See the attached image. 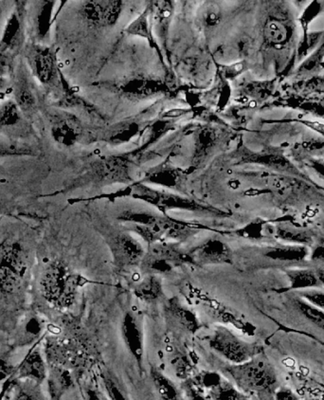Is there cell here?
Here are the masks:
<instances>
[{
    "mask_svg": "<svg viewBox=\"0 0 324 400\" xmlns=\"http://www.w3.org/2000/svg\"><path fill=\"white\" fill-rule=\"evenodd\" d=\"M296 306L306 319L324 330V310L301 300L296 302Z\"/></svg>",
    "mask_w": 324,
    "mask_h": 400,
    "instance_id": "ffe728a7",
    "label": "cell"
},
{
    "mask_svg": "<svg viewBox=\"0 0 324 400\" xmlns=\"http://www.w3.org/2000/svg\"><path fill=\"white\" fill-rule=\"evenodd\" d=\"M279 238L290 242L306 244L311 241V236L303 231L286 230V229H279L277 231Z\"/></svg>",
    "mask_w": 324,
    "mask_h": 400,
    "instance_id": "7402d4cb",
    "label": "cell"
},
{
    "mask_svg": "<svg viewBox=\"0 0 324 400\" xmlns=\"http://www.w3.org/2000/svg\"><path fill=\"white\" fill-rule=\"evenodd\" d=\"M122 220L128 221L135 225L136 233L149 243L151 246L158 243L167 242L169 240L182 241L190 238L197 230V227L187 224L155 218L147 215H127Z\"/></svg>",
    "mask_w": 324,
    "mask_h": 400,
    "instance_id": "3957f363",
    "label": "cell"
},
{
    "mask_svg": "<svg viewBox=\"0 0 324 400\" xmlns=\"http://www.w3.org/2000/svg\"><path fill=\"white\" fill-rule=\"evenodd\" d=\"M299 122L303 123V125H306L311 129L316 131V132L320 133V134L324 135V123L320 122H314V120H301Z\"/></svg>",
    "mask_w": 324,
    "mask_h": 400,
    "instance_id": "4dcf8cb0",
    "label": "cell"
},
{
    "mask_svg": "<svg viewBox=\"0 0 324 400\" xmlns=\"http://www.w3.org/2000/svg\"><path fill=\"white\" fill-rule=\"evenodd\" d=\"M16 400H36L34 396L30 394V392L21 391L19 392L16 397Z\"/></svg>",
    "mask_w": 324,
    "mask_h": 400,
    "instance_id": "d6a6232c",
    "label": "cell"
},
{
    "mask_svg": "<svg viewBox=\"0 0 324 400\" xmlns=\"http://www.w3.org/2000/svg\"><path fill=\"white\" fill-rule=\"evenodd\" d=\"M115 266L120 270H128L140 265L144 251L139 241L128 233H117L107 240Z\"/></svg>",
    "mask_w": 324,
    "mask_h": 400,
    "instance_id": "ba28073f",
    "label": "cell"
},
{
    "mask_svg": "<svg viewBox=\"0 0 324 400\" xmlns=\"http://www.w3.org/2000/svg\"><path fill=\"white\" fill-rule=\"evenodd\" d=\"M26 256L19 244L7 246L0 259V289L12 293L19 288L26 271Z\"/></svg>",
    "mask_w": 324,
    "mask_h": 400,
    "instance_id": "52a82bcc",
    "label": "cell"
},
{
    "mask_svg": "<svg viewBox=\"0 0 324 400\" xmlns=\"http://www.w3.org/2000/svg\"><path fill=\"white\" fill-rule=\"evenodd\" d=\"M85 284V279L70 271L62 262L50 264L41 279V288L50 304L59 308H67L74 303L78 288Z\"/></svg>",
    "mask_w": 324,
    "mask_h": 400,
    "instance_id": "7a4b0ae2",
    "label": "cell"
},
{
    "mask_svg": "<svg viewBox=\"0 0 324 400\" xmlns=\"http://www.w3.org/2000/svg\"><path fill=\"white\" fill-rule=\"evenodd\" d=\"M307 254L305 246H283L271 249L266 255L274 260L298 262L305 260Z\"/></svg>",
    "mask_w": 324,
    "mask_h": 400,
    "instance_id": "2e32d148",
    "label": "cell"
},
{
    "mask_svg": "<svg viewBox=\"0 0 324 400\" xmlns=\"http://www.w3.org/2000/svg\"><path fill=\"white\" fill-rule=\"evenodd\" d=\"M188 264H193L189 253H185L174 244L164 242L151 246L140 265L143 273L157 276L172 273L175 269Z\"/></svg>",
    "mask_w": 324,
    "mask_h": 400,
    "instance_id": "5b68a950",
    "label": "cell"
},
{
    "mask_svg": "<svg viewBox=\"0 0 324 400\" xmlns=\"http://www.w3.org/2000/svg\"><path fill=\"white\" fill-rule=\"evenodd\" d=\"M168 315L183 330L195 334L201 328L197 316L191 309L186 308L178 300H170L166 308Z\"/></svg>",
    "mask_w": 324,
    "mask_h": 400,
    "instance_id": "7c38bea8",
    "label": "cell"
},
{
    "mask_svg": "<svg viewBox=\"0 0 324 400\" xmlns=\"http://www.w3.org/2000/svg\"><path fill=\"white\" fill-rule=\"evenodd\" d=\"M266 36L273 44H283L286 41L288 36V29L285 25L277 21V20H272L268 22L266 26Z\"/></svg>",
    "mask_w": 324,
    "mask_h": 400,
    "instance_id": "44dd1931",
    "label": "cell"
},
{
    "mask_svg": "<svg viewBox=\"0 0 324 400\" xmlns=\"http://www.w3.org/2000/svg\"><path fill=\"white\" fill-rule=\"evenodd\" d=\"M208 397L210 400H247L244 392L226 379L208 391Z\"/></svg>",
    "mask_w": 324,
    "mask_h": 400,
    "instance_id": "e0dca14e",
    "label": "cell"
},
{
    "mask_svg": "<svg viewBox=\"0 0 324 400\" xmlns=\"http://www.w3.org/2000/svg\"><path fill=\"white\" fill-rule=\"evenodd\" d=\"M290 282V289H303L313 288L320 284L316 273L308 270H295L288 271Z\"/></svg>",
    "mask_w": 324,
    "mask_h": 400,
    "instance_id": "ac0fdd59",
    "label": "cell"
},
{
    "mask_svg": "<svg viewBox=\"0 0 324 400\" xmlns=\"http://www.w3.org/2000/svg\"><path fill=\"white\" fill-rule=\"evenodd\" d=\"M316 276H318V282L324 285V270L316 271Z\"/></svg>",
    "mask_w": 324,
    "mask_h": 400,
    "instance_id": "d590c367",
    "label": "cell"
},
{
    "mask_svg": "<svg viewBox=\"0 0 324 400\" xmlns=\"http://www.w3.org/2000/svg\"><path fill=\"white\" fill-rule=\"evenodd\" d=\"M183 113H184V110L173 109V110H171V112H168L166 116H167V117L175 118V117H178V116L182 115Z\"/></svg>",
    "mask_w": 324,
    "mask_h": 400,
    "instance_id": "e575fe53",
    "label": "cell"
},
{
    "mask_svg": "<svg viewBox=\"0 0 324 400\" xmlns=\"http://www.w3.org/2000/svg\"><path fill=\"white\" fill-rule=\"evenodd\" d=\"M193 265H223L232 263V249L220 239L205 241L189 253Z\"/></svg>",
    "mask_w": 324,
    "mask_h": 400,
    "instance_id": "30bf717a",
    "label": "cell"
},
{
    "mask_svg": "<svg viewBox=\"0 0 324 400\" xmlns=\"http://www.w3.org/2000/svg\"><path fill=\"white\" fill-rule=\"evenodd\" d=\"M313 260L324 261V246H318L312 253Z\"/></svg>",
    "mask_w": 324,
    "mask_h": 400,
    "instance_id": "1f68e13d",
    "label": "cell"
},
{
    "mask_svg": "<svg viewBox=\"0 0 324 400\" xmlns=\"http://www.w3.org/2000/svg\"><path fill=\"white\" fill-rule=\"evenodd\" d=\"M274 400H300L295 392L288 388H278L275 392Z\"/></svg>",
    "mask_w": 324,
    "mask_h": 400,
    "instance_id": "f546056e",
    "label": "cell"
},
{
    "mask_svg": "<svg viewBox=\"0 0 324 400\" xmlns=\"http://www.w3.org/2000/svg\"><path fill=\"white\" fill-rule=\"evenodd\" d=\"M87 400H104V399H102L95 390H89L87 391Z\"/></svg>",
    "mask_w": 324,
    "mask_h": 400,
    "instance_id": "836d02e7",
    "label": "cell"
},
{
    "mask_svg": "<svg viewBox=\"0 0 324 400\" xmlns=\"http://www.w3.org/2000/svg\"><path fill=\"white\" fill-rule=\"evenodd\" d=\"M104 400H108L107 399H104Z\"/></svg>",
    "mask_w": 324,
    "mask_h": 400,
    "instance_id": "8d00e7d4",
    "label": "cell"
},
{
    "mask_svg": "<svg viewBox=\"0 0 324 400\" xmlns=\"http://www.w3.org/2000/svg\"><path fill=\"white\" fill-rule=\"evenodd\" d=\"M262 231V224H251V225L237 231V235L242 236L244 238L258 239L263 238Z\"/></svg>",
    "mask_w": 324,
    "mask_h": 400,
    "instance_id": "d4e9b609",
    "label": "cell"
},
{
    "mask_svg": "<svg viewBox=\"0 0 324 400\" xmlns=\"http://www.w3.org/2000/svg\"><path fill=\"white\" fill-rule=\"evenodd\" d=\"M208 346L230 364H240L250 361L262 351L257 344L243 341L225 326L216 327L208 339Z\"/></svg>",
    "mask_w": 324,
    "mask_h": 400,
    "instance_id": "277c9868",
    "label": "cell"
},
{
    "mask_svg": "<svg viewBox=\"0 0 324 400\" xmlns=\"http://www.w3.org/2000/svg\"><path fill=\"white\" fill-rule=\"evenodd\" d=\"M122 336L128 351L142 368L144 357V339L139 319L132 312H127L122 319Z\"/></svg>",
    "mask_w": 324,
    "mask_h": 400,
    "instance_id": "8fae6325",
    "label": "cell"
},
{
    "mask_svg": "<svg viewBox=\"0 0 324 400\" xmlns=\"http://www.w3.org/2000/svg\"><path fill=\"white\" fill-rule=\"evenodd\" d=\"M323 346H324V344H323Z\"/></svg>",
    "mask_w": 324,
    "mask_h": 400,
    "instance_id": "74e56055",
    "label": "cell"
},
{
    "mask_svg": "<svg viewBox=\"0 0 324 400\" xmlns=\"http://www.w3.org/2000/svg\"><path fill=\"white\" fill-rule=\"evenodd\" d=\"M34 97H32V93L28 92V90H22L17 95V102L20 107L25 108H29L32 107L34 104Z\"/></svg>",
    "mask_w": 324,
    "mask_h": 400,
    "instance_id": "f1b7e54d",
    "label": "cell"
},
{
    "mask_svg": "<svg viewBox=\"0 0 324 400\" xmlns=\"http://www.w3.org/2000/svg\"><path fill=\"white\" fill-rule=\"evenodd\" d=\"M191 355L182 353L180 356L177 357L174 361L175 371L178 377H183L190 373L191 370L193 368V361L190 358Z\"/></svg>",
    "mask_w": 324,
    "mask_h": 400,
    "instance_id": "603a6c76",
    "label": "cell"
},
{
    "mask_svg": "<svg viewBox=\"0 0 324 400\" xmlns=\"http://www.w3.org/2000/svg\"><path fill=\"white\" fill-rule=\"evenodd\" d=\"M225 373L244 394H253L259 400H274L278 377L268 359L257 356L244 364H230Z\"/></svg>",
    "mask_w": 324,
    "mask_h": 400,
    "instance_id": "6da1fadb",
    "label": "cell"
},
{
    "mask_svg": "<svg viewBox=\"0 0 324 400\" xmlns=\"http://www.w3.org/2000/svg\"><path fill=\"white\" fill-rule=\"evenodd\" d=\"M100 379L107 394L108 400H129L116 377L109 372L100 374Z\"/></svg>",
    "mask_w": 324,
    "mask_h": 400,
    "instance_id": "d6986e66",
    "label": "cell"
},
{
    "mask_svg": "<svg viewBox=\"0 0 324 400\" xmlns=\"http://www.w3.org/2000/svg\"><path fill=\"white\" fill-rule=\"evenodd\" d=\"M135 294L140 300L153 302L158 300L163 293L162 284L160 278L155 275H149L144 280L136 286Z\"/></svg>",
    "mask_w": 324,
    "mask_h": 400,
    "instance_id": "5bb4252c",
    "label": "cell"
},
{
    "mask_svg": "<svg viewBox=\"0 0 324 400\" xmlns=\"http://www.w3.org/2000/svg\"><path fill=\"white\" fill-rule=\"evenodd\" d=\"M189 293L193 300L197 302L212 319L219 322L222 326L223 324L232 326L248 336L255 335V326L248 323L239 312L228 308L227 304L218 301L217 299L213 298L202 289L190 288Z\"/></svg>",
    "mask_w": 324,
    "mask_h": 400,
    "instance_id": "8992f818",
    "label": "cell"
},
{
    "mask_svg": "<svg viewBox=\"0 0 324 400\" xmlns=\"http://www.w3.org/2000/svg\"><path fill=\"white\" fill-rule=\"evenodd\" d=\"M46 366L39 351L32 352L25 359L20 366V376L27 377L36 382H42L46 379Z\"/></svg>",
    "mask_w": 324,
    "mask_h": 400,
    "instance_id": "4fadbf2b",
    "label": "cell"
},
{
    "mask_svg": "<svg viewBox=\"0 0 324 400\" xmlns=\"http://www.w3.org/2000/svg\"><path fill=\"white\" fill-rule=\"evenodd\" d=\"M17 119V112L16 107L14 105H6L1 112L0 115V122L3 125H10L14 123Z\"/></svg>",
    "mask_w": 324,
    "mask_h": 400,
    "instance_id": "4316f807",
    "label": "cell"
},
{
    "mask_svg": "<svg viewBox=\"0 0 324 400\" xmlns=\"http://www.w3.org/2000/svg\"><path fill=\"white\" fill-rule=\"evenodd\" d=\"M186 392L190 400H210V397L205 396L203 390L197 387L192 381L186 385Z\"/></svg>",
    "mask_w": 324,
    "mask_h": 400,
    "instance_id": "83f0119b",
    "label": "cell"
},
{
    "mask_svg": "<svg viewBox=\"0 0 324 400\" xmlns=\"http://www.w3.org/2000/svg\"><path fill=\"white\" fill-rule=\"evenodd\" d=\"M151 379L155 391L162 400H177L178 391L174 382L157 369L151 370Z\"/></svg>",
    "mask_w": 324,
    "mask_h": 400,
    "instance_id": "9a60e30c",
    "label": "cell"
},
{
    "mask_svg": "<svg viewBox=\"0 0 324 400\" xmlns=\"http://www.w3.org/2000/svg\"><path fill=\"white\" fill-rule=\"evenodd\" d=\"M52 59L47 55H39L36 59V72L39 79L45 82L49 80L52 72Z\"/></svg>",
    "mask_w": 324,
    "mask_h": 400,
    "instance_id": "cb8c5ba5",
    "label": "cell"
},
{
    "mask_svg": "<svg viewBox=\"0 0 324 400\" xmlns=\"http://www.w3.org/2000/svg\"><path fill=\"white\" fill-rule=\"evenodd\" d=\"M47 358L60 368H74L85 361L81 344L72 339H55L47 346Z\"/></svg>",
    "mask_w": 324,
    "mask_h": 400,
    "instance_id": "9c48e42d",
    "label": "cell"
},
{
    "mask_svg": "<svg viewBox=\"0 0 324 400\" xmlns=\"http://www.w3.org/2000/svg\"><path fill=\"white\" fill-rule=\"evenodd\" d=\"M307 303L324 310V293L320 291H307L303 294Z\"/></svg>",
    "mask_w": 324,
    "mask_h": 400,
    "instance_id": "484cf974",
    "label": "cell"
}]
</instances>
